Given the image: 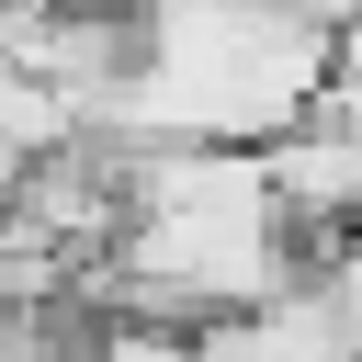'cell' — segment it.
<instances>
[{
    "mask_svg": "<svg viewBox=\"0 0 362 362\" xmlns=\"http://www.w3.org/2000/svg\"><path fill=\"white\" fill-rule=\"evenodd\" d=\"M305 294L328 305V328H339L351 362H362V226H328V238L305 249Z\"/></svg>",
    "mask_w": 362,
    "mask_h": 362,
    "instance_id": "obj_1",
    "label": "cell"
}]
</instances>
